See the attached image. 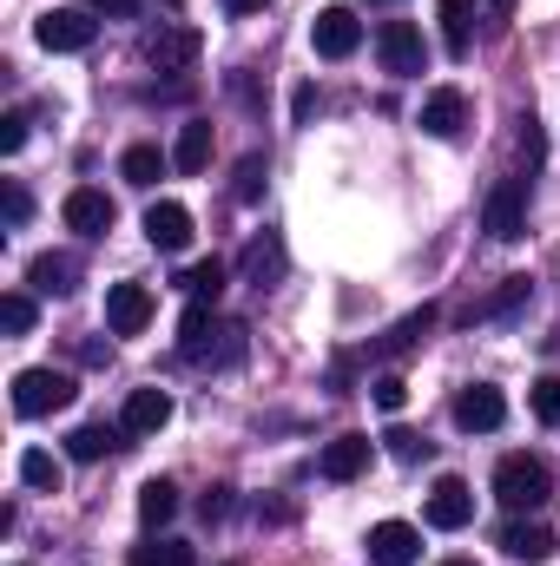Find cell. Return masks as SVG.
<instances>
[{
    "instance_id": "6da1fadb",
    "label": "cell",
    "mask_w": 560,
    "mask_h": 566,
    "mask_svg": "<svg viewBox=\"0 0 560 566\" xmlns=\"http://www.w3.org/2000/svg\"><path fill=\"white\" fill-rule=\"evenodd\" d=\"M495 501L515 507V514L548 507V501H554V468H548L541 454H501V468H495Z\"/></svg>"
},
{
    "instance_id": "7a4b0ae2",
    "label": "cell",
    "mask_w": 560,
    "mask_h": 566,
    "mask_svg": "<svg viewBox=\"0 0 560 566\" xmlns=\"http://www.w3.org/2000/svg\"><path fill=\"white\" fill-rule=\"evenodd\" d=\"M73 396H80V389H73L66 369H20V376H13V416H27V422L66 409Z\"/></svg>"
},
{
    "instance_id": "3957f363",
    "label": "cell",
    "mask_w": 560,
    "mask_h": 566,
    "mask_svg": "<svg viewBox=\"0 0 560 566\" xmlns=\"http://www.w3.org/2000/svg\"><path fill=\"white\" fill-rule=\"evenodd\" d=\"M33 40H40L46 53H86V46L100 40V20H93V7H46V13L33 20Z\"/></svg>"
},
{
    "instance_id": "277c9868",
    "label": "cell",
    "mask_w": 560,
    "mask_h": 566,
    "mask_svg": "<svg viewBox=\"0 0 560 566\" xmlns=\"http://www.w3.org/2000/svg\"><path fill=\"white\" fill-rule=\"evenodd\" d=\"M481 231H488L495 244H515V238L528 231V178H501V185L488 191V205H481Z\"/></svg>"
},
{
    "instance_id": "5b68a950",
    "label": "cell",
    "mask_w": 560,
    "mask_h": 566,
    "mask_svg": "<svg viewBox=\"0 0 560 566\" xmlns=\"http://www.w3.org/2000/svg\"><path fill=\"white\" fill-rule=\"evenodd\" d=\"M428 527H442V534H462L468 521H475V488L462 481V474H442L435 488H428Z\"/></svg>"
},
{
    "instance_id": "8992f818",
    "label": "cell",
    "mask_w": 560,
    "mask_h": 566,
    "mask_svg": "<svg viewBox=\"0 0 560 566\" xmlns=\"http://www.w3.org/2000/svg\"><path fill=\"white\" fill-rule=\"evenodd\" d=\"M376 60H383V73H396V80H416L422 73V33L409 27V20H383L376 27Z\"/></svg>"
},
{
    "instance_id": "52a82bcc",
    "label": "cell",
    "mask_w": 560,
    "mask_h": 566,
    "mask_svg": "<svg viewBox=\"0 0 560 566\" xmlns=\"http://www.w3.org/2000/svg\"><path fill=\"white\" fill-rule=\"evenodd\" d=\"M310 46H317L323 60H350V53L363 46V20H356L350 7H323V13L310 20Z\"/></svg>"
},
{
    "instance_id": "ba28073f",
    "label": "cell",
    "mask_w": 560,
    "mask_h": 566,
    "mask_svg": "<svg viewBox=\"0 0 560 566\" xmlns=\"http://www.w3.org/2000/svg\"><path fill=\"white\" fill-rule=\"evenodd\" d=\"M245 349H251V329L245 323H211L191 349H178L185 363H211V369H238L245 363Z\"/></svg>"
},
{
    "instance_id": "9c48e42d",
    "label": "cell",
    "mask_w": 560,
    "mask_h": 566,
    "mask_svg": "<svg viewBox=\"0 0 560 566\" xmlns=\"http://www.w3.org/2000/svg\"><path fill=\"white\" fill-rule=\"evenodd\" d=\"M501 422H508V396H501L495 382H468V389L455 396V428H468V434H495Z\"/></svg>"
},
{
    "instance_id": "30bf717a",
    "label": "cell",
    "mask_w": 560,
    "mask_h": 566,
    "mask_svg": "<svg viewBox=\"0 0 560 566\" xmlns=\"http://www.w3.org/2000/svg\"><path fill=\"white\" fill-rule=\"evenodd\" d=\"M198 46H205L198 27H165V33L145 40V66H152V73H185V66L198 60Z\"/></svg>"
},
{
    "instance_id": "8fae6325",
    "label": "cell",
    "mask_w": 560,
    "mask_h": 566,
    "mask_svg": "<svg viewBox=\"0 0 560 566\" xmlns=\"http://www.w3.org/2000/svg\"><path fill=\"white\" fill-rule=\"evenodd\" d=\"M60 218H66V231H80V238H106V231H113V198L93 191V185H80V191H66Z\"/></svg>"
},
{
    "instance_id": "7c38bea8",
    "label": "cell",
    "mask_w": 560,
    "mask_h": 566,
    "mask_svg": "<svg viewBox=\"0 0 560 566\" xmlns=\"http://www.w3.org/2000/svg\"><path fill=\"white\" fill-rule=\"evenodd\" d=\"M145 238H152V251L178 258V251L191 244V211H185L178 198H158V205L145 211Z\"/></svg>"
},
{
    "instance_id": "4fadbf2b",
    "label": "cell",
    "mask_w": 560,
    "mask_h": 566,
    "mask_svg": "<svg viewBox=\"0 0 560 566\" xmlns=\"http://www.w3.org/2000/svg\"><path fill=\"white\" fill-rule=\"evenodd\" d=\"M145 323H152V290L145 283H113L106 290V329L113 336H139Z\"/></svg>"
},
{
    "instance_id": "5bb4252c",
    "label": "cell",
    "mask_w": 560,
    "mask_h": 566,
    "mask_svg": "<svg viewBox=\"0 0 560 566\" xmlns=\"http://www.w3.org/2000/svg\"><path fill=\"white\" fill-rule=\"evenodd\" d=\"M422 554V534L409 521H383V527H370V560L376 566H416Z\"/></svg>"
},
{
    "instance_id": "9a60e30c",
    "label": "cell",
    "mask_w": 560,
    "mask_h": 566,
    "mask_svg": "<svg viewBox=\"0 0 560 566\" xmlns=\"http://www.w3.org/2000/svg\"><path fill=\"white\" fill-rule=\"evenodd\" d=\"M370 468V434H336L323 454H317V474L323 481H356Z\"/></svg>"
},
{
    "instance_id": "2e32d148",
    "label": "cell",
    "mask_w": 560,
    "mask_h": 566,
    "mask_svg": "<svg viewBox=\"0 0 560 566\" xmlns=\"http://www.w3.org/2000/svg\"><path fill=\"white\" fill-rule=\"evenodd\" d=\"M27 283H33L40 296H73V290H80V258H66V251H40V258L27 264Z\"/></svg>"
},
{
    "instance_id": "e0dca14e",
    "label": "cell",
    "mask_w": 560,
    "mask_h": 566,
    "mask_svg": "<svg viewBox=\"0 0 560 566\" xmlns=\"http://www.w3.org/2000/svg\"><path fill=\"white\" fill-rule=\"evenodd\" d=\"M462 126H468V99H462L455 86H442V93L422 99V133H428V139H455Z\"/></svg>"
},
{
    "instance_id": "ac0fdd59",
    "label": "cell",
    "mask_w": 560,
    "mask_h": 566,
    "mask_svg": "<svg viewBox=\"0 0 560 566\" xmlns=\"http://www.w3.org/2000/svg\"><path fill=\"white\" fill-rule=\"evenodd\" d=\"M165 422H172V396L165 389H133L126 396V416H120L126 434H158Z\"/></svg>"
},
{
    "instance_id": "d6986e66",
    "label": "cell",
    "mask_w": 560,
    "mask_h": 566,
    "mask_svg": "<svg viewBox=\"0 0 560 566\" xmlns=\"http://www.w3.org/2000/svg\"><path fill=\"white\" fill-rule=\"evenodd\" d=\"M501 554L541 566V560H554V534H548L541 521H515V527H501Z\"/></svg>"
},
{
    "instance_id": "ffe728a7",
    "label": "cell",
    "mask_w": 560,
    "mask_h": 566,
    "mask_svg": "<svg viewBox=\"0 0 560 566\" xmlns=\"http://www.w3.org/2000/svg\"><path fill=\"white\" fill-rule=\"evenodd\" d=\"M528 296H535V283H528V277H501V290H495V296H481V303L468 310V323H475V316H481V323H501V316H515Z\"/></svg>"
},
{
    "instance_id": "44dd1931",
    "label": "cell",
    "mask_w": 560,
    "mask_h": 566,
    "mask_svg": "<svg viewBox=\"0 0 560 566\" xmlns=\"http://www.w3.org/2000/svg\"><path fill=\"white\" fill-rule=\"evenodd\" d=\"M172 165H178L185 178H198V171L211 165V126H205V119H191V126L178 133V145H172Z\"/></svg>"
},
{
    "instance_id": "7402d4cb",
    "label": "cell",
    "mask_w": 560,
    "mask_h": 566,
    "mask_svg": "<svg viewBox=\"0 0 560 566\" xmlns=\"http://www.w3.org/2000/svg\"><path fill=\"white\" fill-rule=\"evenodd\" d=\"M468 40H475V0H442V46L468 60Z\"/></svg>"
},
{
    "instance_id": "603a6c76",
    "label": "cell",
    "mask_w": 560,
    "mask_h": 566,
    "mask_svg": "<svg viewBox=\"0 0 560 566\" xmlns=\"http://www.w3.org/2000/svg\"><path fill=\"white\" fill-rule=\"evenodd\" d=\"M120 434H126V428L86 422V428H73V434H66V454H73V461H106V454L120 448Z\"/></svg>"
},
{
    "instance_id": "cb8c5ba5",
    "label": "cell",
    "mask_w": 560,
    "mask_h": 566,
    "mask_svg": "<svg viewBox=\"0 0 560 566\" xmlns=\"http://www.w3.org/2000/svg\"><path fill=\"white\" fill-rule=\"evenodd\" d=\"M245 277L258 283V290H271V283L283 277V244L278 238H251V244H245Z\"/></svg>"
},
{
    "instance_id": "d4e9b609",
    "label": "cell",
    "mask_w": 560,
    "mask_h": 566,
    "mask_svg": "<svg viewBox=\"0 0 560 566\" xmlns=\"http://www.w3.org/2000/svg\"><path fill=\"white\" fill-rule=\"evenodd\" d=\"M428 329H435V310L422 303V310H409V316H403V323L383 336V356H409L416 343H428Z\"/></svg>"
},
{
    "instance_id": "484cf974",
    "label": "cell",
    "mask_w": 560,
    "mask_h": 566,
    "mask_svg": "<svg viewBox=\"0 0 560 566\" xmlns=\"http://www.w3.org/2000/svg\"><path fill=\"white\" fill-rule=\"evenodd\" d=\"M165 165H172V158H165V151H158V145H133V151H126V158H120V178H126V185H158V178H165Z\"/></svg>"
},
{
    "instance_id": "4316f807",
    "label": "cell",
    "mask_w": 560,
    "mask_h": 566,
    "mask_svg": "<svg viewBox=\"0 0 560 566\" xmlns=\"http://www.w3.org/2000/svg\"><path fill=\"white\" fill-rule=\"evenodd\" d=\"M172 514H178V488H172V481H145L139 488V521L145 527H165Z\"/></svg>"
},
{
    "instance_id": "83f0119b",
    "label": "cell",
    "mask_w": 560,
    "mask_h": 566,
    "mask_svg": "<svg viewBox=\"0 0 560 566\" xmlns=\"http://www.w3.org/2000/svg\"><path fill=\"white\" fill-rule=\"evenodd\" d=\"M20 481L40 488V494H60V461H53L46 448H27V454H20Z\"/></svg>"
},
{
    "instance_id": "f1b7e54d",
    "label": "cell",
    "mask_w": 560,
    "mask_h": 566,
    "mask_svg": "<svg viewBox=\"0 0 560 566\" xmlns=\"http://www.w3.org/2000/svg\"><path fill=\"white\" fill-rule=\"evenodd\" d=\"M178 283H185V296H191V303H218V290H225V264H218V258H205V264H191Z\"/></svg>"
},
{
    "instance_id": "f546056e",
    "label": "cell",
    "mask_w": 560,
    "mask_h": 566,
    "mask_svg": "<svg viewBox=\"0 0 560 566\" xmlns=\"http://www.w3.org/2000/svg\"><path fill=\"white\" fill-rule=\"evenodd\" d=\"M133 566H198V560H191L185 541H145V547H133Z\"/></svg>"
},
{
    "instance_id": "4dcf8cb0",
    "label": "cell",
    "mask_w": 560,
    "mask_h": 566,
    "mask_svg": "<svg viewBox=\"0 0 560 566\" xmlns=\"http://www.w3.org/2000/svg\"><path fill=\"white\" fill-rule=\"evenodd\" d=\"M0 329H7V336H27V329H33V296L7 290V296H0Z\"/></svg>"
},
{
    "instance_id": "1f68e13d",
    "label": "cell",
    "mask_w": 560,
    "mask_h": 566,
    "mask_svg": "<svg viewBox=\"0 0 560 566\" xmlns=\"http://www.w3.org/2000/svg\"><path fill=\"white\" fill-rule=\"evenodd\" d=\"M528 402H535V416H541V422L554 428L560 422V376H541V382L528 389Z\"/></svg>"
},
{
    "instance_id": "d6a6232c",
    "label": "cell",
    "mask_w": 560,
    "mask_h": 566,
    "mask_svg": "<svg viewBox=\"0 0 560 566\" xmlns=\"http://www.w3.org/2000/svg\"><path fill=\"white\" fill-rule=\"evenodd\" d=\"M370 396H376V409H383V416H396V409L409 402V382H403V376H376V382H370Z\"/></svg>"
},
{
    "instance_id": "836d02e7",
    "label": "cell",
    "mask_w": 560,
    "mask_h": 566,
    "mask_svg": "<svg viewBox=\"0 0 560 566\" xmlns=\"http://www.w3.org/2000/svg\"><path fill=\"white\" fill-rule=\"evenodd\" d=\"M383 441H390V454H396V461H428V441H422L416 428H390Z\"/></svg>"
},
{
    "instance_id": "e575fe53",
    "label": "cell",
    "mask_w": 560,
    "mask_h": 566,
    "mask_svg": "<svg viewBox=\"0 0 560 566\" xmlns=\"http://www.w3.org/2000/svg\"><path fill=\"white\" fill-rule=\"evenodd\" d=\"M265 198V158H245L238 165V205H258Z\"/></svg>"
},
{
    "instance_id": "d590c367",
    "label": "cell",
    "mask_w": 560,
    "mask_h": 566,
    "mask_svg": "<svg viewBox=\"0 0 560 566\" xmlns=\"http://www.w3.org/2000/svg\"><path fill=\"white\" fill-rule=\"evenodd\" d=\"M225 514H231V488L218 481V488H205V494H198V521H205V527H218Z\"/></svg>"
},
{
    "instance_id": "8d00e7d4",
    "label": "cell",
    "mask_w": 560,
    "mask_h": 566,
    "mask_svg": "<svg viewBox=\"0 0 560 566\" xmlns=\"http://www.w3.org/2000/svg\"><path fill=\"white\" fill-rule=\"evenodd\" d=\"M20 145H27V113H20V106H13V113H0V151H7V158H13V151H20Z\"/></svg>"
},
{
    "instance_id": "74e56055",
    "label": "cell",
    "mask_w": 560,
    "mask_h": 566,
    "mask_svg": "<svg viewBox=\"0 0 560 566\" xmlns=\"http://www.w3.org/2000/svg\"><path fill=\"white\" fill-rule=\"evenodd\" d=\"M515 145H521V158H528V165H541V158H548V139H541V126H535V113L521 119V133H515Z\"/></svg>"
},
{
    "instance_id": "f35d334b",
    "label": "cell",
    "mask_w": 560,
    "mask_h": 566,
    "mask_svg": "<svg viewBox=\"0 0 560 566\" xmlns=\"http://www.w3.org/2000/svg\"><path fill=\"white\" fill-rule=\"evenodd\" d=\"M0 205H7V224H27V211H33V198H27L20 185H7V198H0Z\"/></svg>"
},
{
    "instance_id": "ab89813d",
    "label": "cell",
    "mask_w": 560,
    "mask_h": 566,
    "mask_svg": "<svg viewBox=\"0 0 560 566\" xmlns=\"http://www.w3.org/2000/svg\"><path fill=\"white\" fill-rule=\"evenodd\" d=\"M80 7H93V13H113V20H133V13H139V0H80Z\"/></svg>"
},
{
    "instance_id": "60d3db41",
    "label": "cell",
    "mask_w": 560,
    "mask_h": 566,
    "mask_svg": "<svg viewBox=\"0 0 560 566\" xmlns=\"http://www.w3.org/2000/svg\"><path fill=\"white\" fill-rule=\"evenodd\" d=\"M106 356H113V343H100V336L80 343V363H106Z\"/></svg>"
},
{
    "instance_id": "b9f144b4",
    "label": "cell",
    "mask_w": 560,
    "mask_h": 566,
    "mask_svg": "<svg viewBox=\"0 0 560 566\" xmlns=\"http://www.w3.org/2000/svg\"><path fill=\"white\" fill-rule=\"evenodd\" d=\"M271 0H225V13H265Z\"/></svg>"
},
{
    "instance_id": "7bdbcfd3",
    "label": "cell",
    "mask_w": 560,
    "mask_h": 566,
    "mask_svg": "<svg viewBox=\"0 0 560 566\" xmlns=\"http://www.w3.org/2000/svg\"><path fill=\"white\" fill-rule=\"evenodd\" d=\"M488 13H495V20H508V13H515V0H488Z\"/></svg>"
},
{
    "instance_id": "ee69618b",
    "label": "cell",
    "mask_w": 560,
    "mask_h": 566,
    "mask_svg": "<svg viewBox=\"0 0 560 566\" xmlns=\"http://www.w3.org/2000/svg\"><path fill=\"white\" fill-rule=\"evenodd\" d=\"M442 566H475V560H442Z\"/></svg>"
},
{
    "instance_id": "f6af8a7d",
    "label": "cell",
    "mask_w": 560,
    "mask_h": 566,
    "mask_svg": "<svg viewBox=\"0 0 560 566\" xmlns=\"http://www.w3.org/2000/svg\"><path fill=\"white\" fill-rule=\"evenodd\" d=\"M370 7H390V0H370Z\"/></svg>"
}]
</instances>
